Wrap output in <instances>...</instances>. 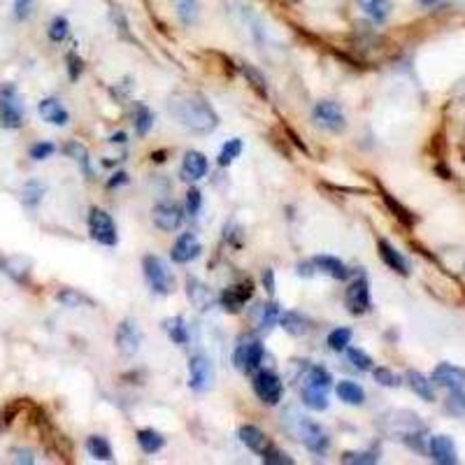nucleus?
<instances>
[{"label":"nucleus","mask_w":465,"mask_h":465,"mask_svg":"<svg viewBox=\"0 0 465 465\" xmlns=\"http://www.w3.org/2000/svg\"><path fill=\"white\" fill-rule=\"evenodd\" d=\"M168 110L191 133L207 135L219 126V116L212 110V105L207 103V98H202L200 93L193 91L174 93L168 103Z\"/></svg>","instance_id":"obj_1"},{"label":"nucleus","mask_w":465,"mask_h":465,"mask_svg":"<svg viewBox=\"0 0 465 465\" xmlns=\"http://www.w3.org/2000/svg\"><path fill=\"white\" fill-rule=\"evenodd\" d=\"M333 384V377L326 368L321 366H312L307 373L303 375V387H300V396L303 403L310 407V410L321 412L328 407V389Z\"/></svg>","instance_id":"obj_2"},{"label":"nucleus","mask_w":465,"mask_h":465,"mask_svg":"<svg viewBox=\"0 0 465 465\" xmlns=\"http://www.w3.org/2000/svg\"><path fill=\"white\" fill-rule=\"evenodd\" d=\"M263 356H265V349L258 338L242 335L237 340L235 349H233L230 361L242 375H254L261 368V363H263Z\"/></svg>","instance_id":"obj_3"},{"label":"nucleus","mask_w":465,"mask_h":465,"mask_svg":"<svg viewBox=\"0 0 465 465\" xmlns=\"http://www.w3.org/2000/svg\"><path fill=\"white\" fill-rule=\"evenodd\" d=\"M144 279H147L149 289L158 296H170L174 291V277L163 258L158 256H144L142 258Z\"/></svg>","instance_id":"obj_4"},{"label":"nucleus","mask_w":465,"mask_h":465,"mask_svg":"<svg viewBox=\"0 0 465 465\" xmlns=\"http://www.w3.org/2000/svg\"><path fill=\"white\" fill-rule=\"evenodd\" d=\"M251 387L263 405H277L282 401V396H284V384H282V380L272 370H256Z\"/></svg>","instance_id":"obj_5"},{"label":"nucleus","mask_w":465,"mask_h":465,"mask_svg":"<svg viewBox=\"0 0 465 465\" xmlns=\"http://www.w3.org/2000/svg\"><path fill=\"white\" fill-rule=\"evenodd\" d=\"M89 235L96 240L98 244L114 247L119 242V233H116V223L105 209L93 207L89 214Z\"/></svg>","instance_id":"obj_6"},{"label":"nucleus","mask_w":465,"mask_h":465,"mask_svg":"<svg viewBox=\"0 0 465 465\" xmlns=\"http://www.w3.org/2000/svg\"><path fill=\"white\" fill-rule=\"evenodd\" d=\"M312 119L319 128L324 130H331V133H342L347 128V116L342 112V107L338 103H333V100H321V103L314 105V110H312Z\"/></svg>","instance_id":"obj_7"},{"label":"nucleus","mask_w":465,"mask_h":465,"mask_svg":"<svg viewBox=\"0 0 465 465\" xmlns=\"http://www.w3.org/2000/svg\"><path fill=\"white\" fill-rule=\"evenodd\" d=\"M212 382H214L212 361L205 354L191 356V361H188V387L198 391V394H205V391L212 389Z\"/></svg>","instance_id":"obj_8"},{"label":"nucleus","mask_w":465,"mask_h":465,"mask_svg":"<svg viewBox=\"0 0 465 465\" xmlns=\"http://www.w3.org/2000/svg\"><path fill=\"white\" fill-rule=\"evenodd\" d=\"M298 419H300V421H298L296 433H298V438H300L303 445L307 447L312 454H317V456H321V454L328 452L331 440H328V435H326L324 428L319 426V424H314V421H310V419H303V417H298Z\"/></svg>","instance_id":"obj_9"},{"label":"nucleus","mask_w":465,"mask_h":465,"mask_svg":"<svg viewBox=\"0 0 465 465\" xmlns=\"http://www.w3.org/2000/svg\"><path fill=\"white\" fill-rule=\"evenodd\" d=\"M0 123H3V128L24 126V105H21L14 86H5L0 93Z\"/></svg>","instance_id":"obj_10"},{"label":"nucleus","mask_w":465,"mask_h":465,"mask_svg":"<svg viewBox=\"0 0 465 465\" xmlns=\"http://www.w3.org/2000/svg\"><path fill=\"white\" fill-rule=\"evenodd\" d=\"M345 303H347V310L356 317L366 314V312L373 307V300H370V286H368V279L363 277V275L354 277L352 284L347 286Z\"/></svg>","instance_id":"obj_11"},{"label":"nucleus","mask_w":465,"mask_h":465,"mask_svg":"<svg viewBox=\"0 0 465 465\" xmlns=\"http://www.w3.org/2000/svg\"><path fill=\"white\" fill-rule=\"evenodd\" d=\"M251 296H254V284H251V282H244V284L228 286L226 291H221L219 303H221L223 310L230 312V314H237V312L242 310L247 303H249Z\"/></svg>","instance_id":"obj_12"},{"label":"nucleus","mask_w":465,"mask_h":465,"mask_svg":"<svg viewBox=\"0 0 465 465\" xmlns=\"http://www.w3.org/2000/svg\"><path fill=\"white\" fill-rule=\"evenodd\" d=\"M140 345H142V333L135 326V321H130V319L121 321L119 328H116V349L123 356H135Z\"/></svg>","instance_id":"obj_13"},{"label":"nucleus","mask_w":465,"mask_h":465,"mask_svg":"<svg viewBox=\"0 0 465 465\" xmlns=\"http://www.w3.org/2000/svg\"><path fill=\"white\" fill-rule=\"evenodd\" d=\"M186 298H188V303L200 312H207L209 307H214L216 300H219L212 289H209L207 284H202V282L195 277L186 279Z\"/></svg>","instance_id":"obj_14"},{"label":"nucleus","mask_w":465,"mask_h":465,"mask_svg":"<svg viewBox=\"0 0 465 465\" xmlns=\"http://www.w3.org/2000/svg\"><path fill=\"white\" fill-rule=\"evenodd\" d=\"M151 221H154L156 228H161L165 233H174L181 226V209L174 202H158L151 209Z\"/></svg>","instance_id":"obj_15"},{"label":"nucleus","mask_w":465,"mask_h":465,"mask_svg":"<svg viewBox=\"0 0 465 465\" xmlns=\"http://www.w3.org/2000/svg\"><path fill=\"white\" fill-rule=\"evenodd\" d=\"M200 249L202 247H200L198 237H195L193 233H181V235L174 240L170 256H172L174 263H191V261H195L200 256Z\"/></svg>","instance_id":"obj_16"},{"label":"nucleus","mask_w":465,"mask_h":465,"mask_svg":"<svg viewBox=\"0 0 465 465\" xmlns=\"http://www.w3.org/2000/svg\"><path fill=\"white\" fill-rule=\"evenodd\" d=\"M433 384H438L442 389L456 391L465 387V370L459 366H452V363H440L438 368L433 370Z\"/></svg>","instance_id":"obj_17"},{"label":"nucleus","mask_w":465,"mask_h":465,"mask_svg":"<svg viewBox=\"0 0 465 465\" xmlns=\"http://www.w3.org/2000/svg\"><path fill=\"white\" fill-rule=\"evenodd\" d=\"M428 449H431V456L435 463H440V465L459 463V452H456V445L449 435H435V438H431Z\"/></svg>","instance_id":"obj_18"},{"label":"nucleus","mask_w":465,"mask_h":465,"mask_svg":"<svg viewBox=\"0 0 465 465\" xmlns=\"http://www.w3.org/2000/svg\"><path fill=\"white\" fill-rule=\"evenodd\" d=\"M209 170V163H207V156L202 154V151H186L184 154V161H181V179L186 181H198L207 174Z\"/></svg>","instance_id":"obj_19"},{"label":"nucleus","mask_w":465,"mask_h":465,"mask_svg":"<svg viewBox=\"0 0 465 465\" xmlns=\"http://www.w3.org/2000/svg\"><path fill=\"white\" fill-rule=\"evenodd\" d=\"M240 442H242L249 452L258 454V456H263L268 449L272 447V440L268 438L258 426H251V424H244L242 428H240Z\"/></svg>","instance_id":"obj_20"},{"label":"nucleus","mask_w":465,"mask_h":465,"mask_svg":"<svg viewBox=\"0 0 465 465\" xmlns=\"http://www.w3.org/2000/svg\"><path fill=\"white\" fill-rule=\"evenodd\" d=\"M377 249H380V258L384 261V265H389L391 270L403 275V277L410 275V263H407V258L396 249L394 244L387 242V240H380V242H377Z\"/></svg>","instance_id":"obj_21"},{"label":"nucleus","mask_w":465,"mask_h":465,"mask_svg":"<svg viewBox=\"0 0 465 465\" xmlns=\"http://www.w3.org/2000/svg\"><path fill=\"white\" fill-rule=\"evenodd\" d=\"M38 112H40V116L45 119L47 123H54V126H65V123L70 121V114H68V110L58 103L56 98H45V100H40V105H38Z\"/></svg>","instance_id":"obj_22"},{"label":"nucleus","mask_w":465,"mask_h":465,"mask_svg":"<svg viewBox=\"0 0 465 465\" xmlns=\"http://www.w3.org/2000/svg\"><path fill=\"white\" fill-rule=\"evenodd\" d=\"M312 265H314V270L319 272L331 275L333 279H347L349 275H352V270L335 256H314L312 258Z\"/></svg>","instance_id":"obj_23"},{"label":"nucleus","mask_w":465,"mask_h":465,"mask_svg":"<svg viewBox=\"0 0 465 465\" xmlns=\"http://www.w3.org/2000/svg\"><path fill=\"white\" fill-rule=\"evenodd\" d=\"M279 326L289 333V335H296V338L305 335V333L312 328L310 319L305 314H300V312H286V314H282Z\"/></svg>","instance_id":"obj_24"},{"label":"nucleus","mask_w":465,"mask_h":465,"mask_svg":"<svg viewBox=\"0 0 465 465\" xmlns=\"http://www.w3.org/2000/svg\"><path fill=\"white\" fill-rule=\"evenodd\" d=\"M335 394H338V398L342 403H347V405H363L366 403V391H363V387L361 384H356V382H352V380H345V382H340L338 387H335Z\"/></svg>","instance_id":"obj_25"},{"label":"nucleus","mask_w":465,"mask_h":465,"mask_svg":"<svg viewBox=\"0 0 465 465\" xmlns=\"http://www.w3.org/2000/svg\"><path fill=\"white\" fill-rule=\"evenodd\" d=\"M405 380H407V384H410V389L414 391V394H417L419 398H424L426 403H433V401H435V389H433V384L428 382L421 373H417V370H410Z\"/></svg>","instance_id":"obj_26"},{"label":"nucleus","mask_w":465,"mask_h":465,"mask_svg":"<svg viewBox=\"0 0 465 465\" xmlns=\"http://www.w3.org/2000/svg\"><path fill=\"white\" fill-rule=\"evenodd\" d=\"M137 445L144 454H158L165 447V438L161 433L151 431V428H144V431H137Z\"/></svg>","instance_id":"obj_27"},{"label":"nucleus","mask_w":465,"mask_h":465,"mask_svg":"<svg viewBox=\"0 0 465 465\" xmlns=\"http://www.w3.org/2000/svg\"><path fill=\"white\" fill-rule=\"evenodd\" d=\"M86 452H89L96 461H114V452L103 435H91L86 438Z\"/></svg>","instance_id":"obj_28"},{"label":"nucleus","mask_w":465,"mask_h":465,"mask_svg":"<svg viewBox=\"0 0 465 465\" xmlns=\"http://www.w3.org/2000/svg\"><path fill=\"white\" fill-rule=\"evenodd\" d=\"M163 331L168 333V338L172 340L177 347H184L188 342V331L184 326V319L181 317H170L163 321Z\"/></svg>","instance_id":"obj_29"},{"label":"nucleus","mask_w":465,"mask_h":465,"mask_svg":"<svg viewBox=\"0 0 465 465\" xmlns=\"http://www.w3.org/2000/svg\"><path fill=\"white\" fill-rule=\"evenodd\" d=\"M133 123H135L137 135H147L151 126H154V112H151L147 105L137 103L133 107Z\"/></svg>","instance_id":"obj_30"},{"label":"nucleus","mask_w":465,"mask_h":465,"mask_svg":"<svg viewBox=\"0 0 465 465\" xmlns=\"http://www.w3.org/2000/svg\"><path fill=\"white\" fill-rule=\"evenodd\" d=\"M240 70H242V75L247 77V82H249L251 86H256V91L261 93V96L268 98V82H265V77L261 75V70H256L249 63H240Z\"/></svg>","instance_id":"obj_31"},{"label":"nucleus","mask_w":465,"mask_h":465,"mask_svg":"<svg viewBox=\"0 0 465 465\" xmlns=\"http://www.w3.org/2000/svg\"><path fill=\"white\" fill-rule=\"evenodd\" d=\"M242 140H237V137H233V140H228L226 144L221 147V151H219V165L221 168H228V165L235 161V158L242 154Z\"/></svg>","instance_id":"obj_32"},{"label":"nucleus","mask_w":465,"mask_h":465,"mask_svg":"<svg viewBox=\"0 0 465 465\" xmlns=\"http://www.w3.org/2000/svg\"><path fill=\"white\" fill-rule=\"evenodd\" d=\"M174 7H177V17L186 26H191L198 17V0H174Z\"/></svg>","instance_id":"obj_33"},{"label":"nucleus","mask_w":465,"mask_h":465,"mask_svg":"<svg viewBox=\"0 0 465 465\" xmlns=\"http://www.w3.org/2000/svg\"><path fill=\"white\" fill-rule=\"evenodd\" d=\"M352 328H335L328 333V347L333 349V352H345V349L349 347V342H352Z\"/></svg>","instance_id":"obj_34"},{"label":"nucleus","mask_w":465,"mask_h":465,"mask_svg":"<svg viewBox=\"0 0 465 465\" xmlns=\"http://www.w3.org/2000/svg\"><path fill=\"white\" fill-rule=\"evenodd\" d=\"M345 352H347L349 363H352L354 368H359V370H373V356L366 354V352H363V349L347 347Z\"/></svg>","instance_id":"obj_35"},{"label":"nucleus","mask_w":465,"mask_h":465,"mask_svg":"<svg viewBox=\"0 0 465 465\" xmlns=\"http://www.w3.org/2000/svg\"><path fill=\"white\" fill-rule=\"evenodd\" d=\"M366 12L375 21H384L391 14V0H366Z\"/></svg>","instance_id":"obj_36"},{"label":"nucleus","mask_w":465,"mask_h":465,"mask_svg":"<svg viewBox=\"0 0 465 465\" xmlns=\"http://www.w3.org/2000/svg\"><path fill=\"white\" fill-rule=\"evenodd\" d=\"M279 317H282L279 303H268L263 307V314H261V328L263 331L272 328L275 324H279Z\"/></svg>","instance_id":"obj_37"},{"label":"nucleus","mask_w":465,"mask_h":465,"mask_svg":"<svg viewBox=\"0 0 465 465\" xmlns=\"http://www.w3.org/2000/svg\"><path fill=\"white\" fill-rule=\"evenodd\" d=\"M42 195H45V186L38 184V181H31V184H26L24 191H21V200H24L26 205L35 207L42 200Z\"/></svg>","instance_id":"obj_38"},{"label":"nucleus","mask_w":465,"mask_h":465,"mask_svg":"<svg viewBox=\"0 0 465 465\" xmlns=\"http://www.w3.org/2000/svg\"><path fill=\"white\" fill-rule=\"evenodd\" d=\"M70 33V24L65 17H56L52 24H49V40L54 42H63Z\"/></svg>","instance_id":"obj_39"},{"label":"nucleus","mask_w":465,"mask_h":465,"mask_svg":"<svg viewBox=\"0 0 465 465\" xmlns=\"http://www.w3.org/2000/svg\"><path fill=\"white\" fill-rule=\"evenodd\" d=\"M447 412L454 414V417H465V394L461 389L452 391V396L447 398Z\"/></svg>","instance_id":"obj_40"},{"label":"nucleus","mask_w":465,"mask_h":465,"mask_svg":"<svg viewBox=\"0 0 465 465\" xmlns=\"http://www.w3.org/2000/svg\"><path fill=\"white\" fill-rule=\"evenodd\" d=\"M65 154L75 158V161L82 165V170L91 174V170H89V154H86V149L82 147V144H79V142H70L68 147H65Z\"/></svg>","instance_id":"obj_41"},{"label":"nucleus","mask_w":465,"mask_h":465,"mask_svg":"<svg viewBox=\"0 0 465 465\" xmlns=\"http://www.w3.org/2000/svg\"><path fill=\"white\" fill-rule=\"evenodd\" d=\"M56 300L61 303V305H65V307H79V305L89 303V300H86V298H84L82 293H77V291H72V289H63V291H58Z\"/></svg>","instance_id":"obj_42"},{"label":"nucleus","mask_w":465,"mask_h":465,"mask_svg":"<svg viewBox=\"0 0 465 465\" xmlns=\"http://www.w3.org/2000/svg\"><path fill=\"white\" fill-rule=\"evenodd\" d=\"M263 463H268V465H293L296 461L291 459L286 452H282V449H277V447L272 445V447L263 454Z\"/></svg>","instance_id":"obj_43"},{"label":"nucleus","mask_w":465,"mask_h":465,"mask_svg":"<svg viewBox=\"0 0 465 465\" xmlns=\"http://www.w3.org/2000/svg\"><path fill=\"white\" fill-rule=\"evenodd\" d=\"M342 463H356V465H370V463H377V454L375 452H345Z\"/></svg>","instance_id":"obj_44"},{"label":"nucleus","mask_w":465,"mask_h":465,"mask_svg":"<svg viewBox=\"0 0 465 465\" xmlns=\"http://www.w3.org/2000/svg\"><path fill=\"white\" fill-rule=\"evenodd\" d=\"M375 382L382 384V387H389V389L401 387V377H398L396 373H391L389 368H377L375 370Z\"/></svg>","instance_id":"obj_45"},{"label":"nucleus","mask_w":465,"mask_h":465,"mask_svg":"<svg viewBox=\"0 0 465 465\" xmlns=\"http://www.w3.org/2000/svg\"><path fill=\"white\" fill-rule=\"evenodd\" d=\"M382 198H384V202H387V205H389L391 209H394L398 219H401L403 223H407V226H412V223H414V216H412V212H410V209H405V207H401V205H398V202H396L394 198H391V195H389L387 191L382 193Z\"/></svg>","instance_id":"obj_46"},{"label":"nucleus","mask_w":465,"mask_h":465,"mask_svg":"<svg viewBox=\"0 0 465 465\" xmlns=\"http://www.w3.org/2000/svg\"><path fill=\"white\" fill-rule=\"evenodd\" d=\"M65 61H68V75H70V79H72V82H77L79 75H82L84 68H86L84 61H82V58H79L75 52H70V54H68V58H65Z\"/></svg>","instance_id":"obj_47"},{"label":"nucleus","mask_w":465,"mask_h":465,"mask_svg":"<svg viewBox=\"0 0 465 465\" xmlns=\"http://www.w3.org/2000/svg\"><path fill=\"white\" fill-rule=\"evenodd\" d=\"M56 151V147L52 142H38L31 147V158L33 161H45V158H49Z\"/></svg>","instance_id":"obj_48"},{"label":"nucleus","mask_w":465,"mask_h":465,"mask_svg":"<svg viewBox=\"0 0 465 465\" xmlns=\"http://www.w3.org/2000/svg\"><path fill=\"white\" fill-rule=\"evenodd\" d=\"M200 207H202V193L198 191V188H188V193H186V212L195 216V214L200 212Z\"/></svg>","instance_id":"obj_49"},{"label":"nucleus","mask_w":465,"mask_h":465,"mask_svg":"<svg viewBox=\"0 0 465 465\" xmlns=\"http://www.w3.org/2000/svg\"><path fill=\"white\" fill-rule=\"evenodd\" d=\"M31 5H33V0H14V14H17L19 19H26L28 12H31Z\"/></svg>","instance_id":"obj_50"},{"label":"nucleus","mask_w":465,"mask_h":465,"mask_svg":"<svg viewBox=\"0 0 465 465\" xmlns=\"http://www.w3.org/2000/svg\"><path fill=\"white\" fill-rule=\"evenodd\" d=\"M263 286H265V291L268 293H275V272L272 270H265L263 272Z\"/></svg>","instance_id":"obj_51"},{"label":"nucleus","mask_w":465,"mask_h":465,"mask_svg":"<svg viewBox=\"0 0 465 465\" xmlns=\"http://www.w3.org/2000/svg\"><path fill=\"white\" fill-rule=\"evenodd\" d=\"M126 181H128V174H126V172H116L114 179L107 181V186L114 188V186H119V184H126Z\"/></svg>","instance_id":"obj_52"},{"label":"nucleus","mask_w":465,"mask_h":465,"mask_svg":"<svg viewBox=\"0 0 465 465\" xmlns=\"http://www.w3.org/2000/svg\"><path fill=\"white\" fill-rule=\"evenodd\" d=\"M19 456H17V461L19 463H33V456L28 454V452H17Z\"/></svg>","instance_id":"obj_53"},{"label":"nucleus","mask_w":465,"mask_h":465,"mask_svg":"<svg viewBox=\"0 0 465 465\" xmlns=\"http://www.w3.org/2000/svg\"><path fill=\"white\" fill-rule=\"evenodd\" d=\"M151 161H154V163H163V161H165V151H156V154L151 156Z\"/></svg>","instance_id":"obj_54"},{"label":"nucleus","mask_w":465,"mask_h":465,"mask_svg":"<svg viewBox=\"0 0 465 465\" xmlns=\"http://www.w3.org/2000/svg\"><path fill=\"white\" fill-rule=\"evenodd\" d=\"M112 142H116V144H119V142H126V133H116V135L112 137Z\"/></svg>","instance_id":"obj_55"},{"label":"nucleus","mask_w":465,"mask_h":465,"mask_svg":"<svg viewBox=\"0 0 465 465\" xmlns=\"http://www.w3.org/2000/svg\"><path fill=\"white\" fill-rule=\"evenodd\" d=\"M289 3H298V0H289Z\"/></svg>","instance_id":"obj_56"}]
</instances>
